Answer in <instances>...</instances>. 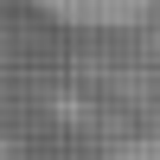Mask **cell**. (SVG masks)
<instances>
[{"label": "cell", "instance_id": "cell-1", "mask_svg": "<svg viewBox=\"0 0 160 160\" xmlns=\"http://www.w3.org/2000/svg\"><path fill=\"white\" fill-rule=\"evenodd\" d=\"M32 7L71 32H141L160 19V0H32Z\"/></svg>", "mask_w": 160, "mask_h": 160}, {"label": "cell", "instance_id": "cell-2", "mask_svg": "<svg viewBox=\"0 0 160 160\" xmlns=\"http://www.w3.org/2000/svg\"><path fill=\"white\" fill-rule=\"evenodd\" d=\"M102 160H160V141L154 135H128V141H115Z\"/></svg>", "mask_w": 160, "mask_h": 160}, {"label": "cell", "instance_id": "cell-3", "mask_svg": "<svg viewBox=\"0 0 160 160\" xmlns=\"http://www.w3.org/2000/svg\"><path fill=\"white\" fill-rule=\"evenodd\" d=\"M51 109H58V122H83V96H64V90H58Z\"/></svg>", "mask_w": 160, "mask_h": 160}]
</instances>
